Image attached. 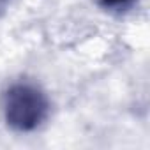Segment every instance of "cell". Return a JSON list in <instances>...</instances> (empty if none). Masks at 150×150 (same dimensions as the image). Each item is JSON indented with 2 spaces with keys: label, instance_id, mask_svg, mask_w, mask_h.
<instances>
[{
  "label": "cell",
  "instance_id": "7a4b0ae2",
  "mask_svg": "<svg viewBox=\"0 0 150 150\" xmlns=\"http://www.w3.org/2000/svg\"><path fill=\"white\" fill-rule=\"evenodd\" d=\"M96 6L111 16H125L139 6V0H96Z\"/></svg>",
  "mask_w": 150,
  "mask_h": 150
},
{
  "label": "cell",
  "instance_id": "3957f363",
  "mask_svg": "<svg viewBox=\"0 0 150 150\" xmlns=\"http://www.w3.org/2000/svg\"><path fill=\"white\" fill-rule=\"evenodd\" d=\"M11 4H13V0H0V14H2V13H4Z\"/></svg>",
  "mask_w": 150,
  "mask_h": 150
},
{
  "label": "cell",
  "instance_id": "6da1fadb",
  "mask_svg": "<svg viewBox=\"0 0 150 150\" xmlns=\"http://www.w3.org/2000/svg\"><path fill=\"white\" fill-rule=\"evenodd\" d=\"M2 118L16 134L37 132L51 117V99L42 85L34 80H13L2 92Z\"/></svg>",
  "mask_w": 150,
  "mask_h": 150
}]
</instances>
